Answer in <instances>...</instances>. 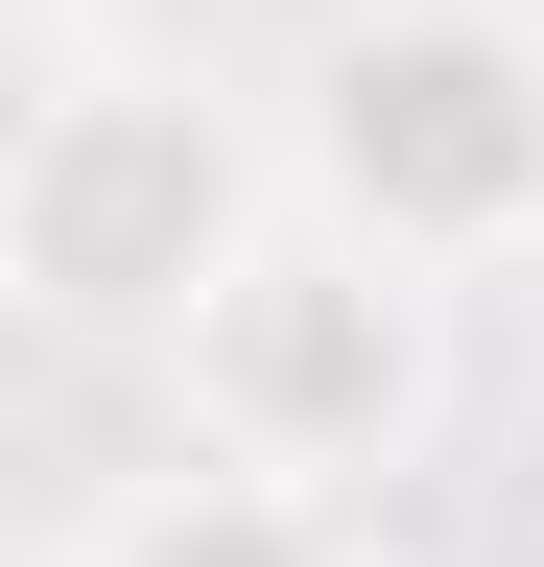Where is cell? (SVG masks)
<instances>
[{"label": "cell", "mask_w": 544, "mask_h": 567, "mask_svg": "<svg viewBox=\"0 0 544 567\" xmlns=\"http://www.w3.org/2000/svg\"><path fill=\"white\" fill-rule=\"evenodd\" d=\"M285 213H308V166L214 95V71L95 48V24L24 48V118H0V284H24L48 354H166Z\"/></svg>", "instance_id": "cell-1"}, {"label": "cell", "mask_w": 544, "mask_h": 567, "mask_svg": "<svg viewBox=\"0 0 544 567\" xmlns=\"http://www.w3.org/2000/svg\"><path fill=\"white\" fill-rule=\"evenodd\" d=\"M285 166L427 284L521 260L544 237V0H356L285 95Z\"/></svg>", "instance_id": "cell-2"}, {"label": "cell", "mask_w": 544, "mask_h": 567, "mask_svg": "<svg viewBox=\"0 0 544 567\" xmlns=\"http://www.w3.org/2000/svg\"><path fill=\"white\" fill-rule=\"evenodd\" d=\"M72 567H356V496H285V473H214V450H166L143 496H95Z\"/></svg>", "instance_id": "cell-4"}, {"label": "cell", "mask_w": 544, "mask_h": 567, "mask_svg": "<svg viewBox=\"0 0 544 567\" xmlns=\"http://www.w3.org/2000/svg\"><path fill=\"white\" fill-rule=\"evenodd\" d=\"M166 450H214V473H285V496H356L427 450V402H450V331H427V260H379L356 213H285L214 308H189L166 354Z\"/></svg>", "instance_id": "cell-3"}]
</instances>
